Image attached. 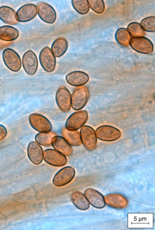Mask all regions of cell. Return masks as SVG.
Instances as JSON below:
<instances>
[{"mask_svg": "<svg viewBox=\"0 0 155 230\" xmlns=\"http://www.w3.org/2000/svg\"><path fill=\"white\" fill-rule=\"evenodd\" d=\"M71 96V107L75 110L79 111L86 105L89 97V90L87 87L83 86L76 87Z\"/></svg>", "mask_w": 155, "mask_h": 230, "instance_id": "obj_1", "label": "cell"}, {"mask_svg": "<svg viewBox=\"0 0 155 230\" xmlns=\"http://www.w3.org/2000/svg\"><path fill=\"white\" fill-rule=\"evenodd\" d=\"M88 117L87 111L79 110L71 114L67 118L65 127L70 131L77 130L86 123Z\"/></svg>", "mask_w": 155, "mask_h": 230, "instance_id": "obj_2", "label": "cell"}, {"mask_svg": "<svg viewBox=\"0 0 155 230\" xmlns=\"http://www.w3.org/2000/svg\"><path fill=\"white\" fill-rule=\"evenodd\" d=\"M2 59L6 67L11 70L16 72L21 67V61L18 53L10 48L5 49L2 53Z\"/></svg>", "mask_w": 155, "mask_h": 230, "instance_id": "obj_3", "label": "cell"}, {"mask_svg": "<svg viewBox=\"0 0 155 230\" xmlns=\"http://www.w3.org/2000/svg\"><path fill=\"white\" fill-rule=\"evenodd\" d=\"M75 173V170L73 167L70 166L64 167L55 173L52 179V183L55 186L58 187L65 185L73 180Z\"/></svg>", "mask_w": 155, "mask_h": 230, "instance_id": "obj_4", "label": "cell"}, {"mask_svg": "<svg viewBox=\"0 0 155 230\" xmlns=\"http://www.w3.org/2000/svg\"><path fill=\"white\" fill-rule=\"evenodd\" d=\"M97 138L106 142H112L119 139L121 135L120 131L112 126L104 125L98 127L95 130Z\"/></svg>", "mask_w": 155, "mask_h": 230, "instance_id": "obj_5", "label": "cell"}, {"mask_svg": "<svg viewBox=\"0 0 155 230\" xmlns=\"http://www.w3.org/2000/svg\"><path fill=\"white\" fill-rule=\"evenodd\" d=\"M80 134L81 143L86 149L92 151L96 148L97 136L95 130L92 127L83 126L81 128Z\"/></svg>", "mask_w": 155, "mask_h": 230, "instance_id": "obj_6", "label": "cell"}, {"mask_svg": "<svg viewBox=\"0 0 155 230\" xmlns=\"http://www.w3.org/2000/svg\"><path fill=\"white\" fill-rule=\"evenodd\" d=\"M56 104L62 112L67 113L71 107V96L69 90L65 87H60L57 90L55 95Z\"/></svg>", "mask_w": 155, "mask_h": 230, "instance_id": "obj_7", "label": "cell"}, {"mask_svg": "<svg viewBox=\"0 0 155 230\" xmlns=\"http://www.w3.org/2000/svg\"><path fill=\"white\" fill-rule=\"evenodd\" d=\"M129 44L136 52L142 54H151L153 52V45L148 38L144 36L131 38Z\"/></svg>", "mask_w": 155, "mask_h": 230, "instance_id": "obj_8", "label": "cell"}, {"mask_svg": "<svg viewBox=\"0 0 155 230\" xmlns=\"http://www.w3.org/2000/svg\"><path fill=\"white\" fill-rule=\"evenodd\" d=\"M29 121L32 128L39 132H47L52 129V125L49 120L42 114L37 113L31 114Z\"/></svg>", "mask_w": 155, "mask_h": 230, "instance_id": "obj_9", "label": "cell"}, {"mask_svg": "<svg viewBox=\"0 0 155 230\" xmlns=\"http://www.w3.org/2000/svg\"><path fill=\"white\" fill-rule=\"evenodd\" d=\"M39 58L41 65L45 70L48 72L54 70L56 58L49 47L46 46L43 48L39 53Z\"/></svg>", "mask_w": 155, "mask_h": 230, "instance_id": "obj_10", "label": "cell"}, {"mask_svg": "<svg viewBox=\"0 0 155 230\" xmlns=\"http://www.w3.org/2000/svg\"><path fill=\"white\" fill-rule=\"evenodd\" d=\"M43 159L47 164L56 167L64 166L67 162L65 155L51 148L46 149L43 151Z\"/></svg>", "mask_w": 155, "mask_h": 230, "instance_id": "obj_11", "label": "cell"}, {"mask_svg": "<svg viewBox=\"0 0 155 230\" xmlns=\"http://www.w3.org/2000/svg\"><path fill=\"white\" fill-rule=\"evenodd\" d=\"M37 8L38 16L42 21L49 24L55 22L56 13L51 6L46 2H40L37 4Z\"/></svg>", "mask_w": 155, "mask_h": 230, "instance_id": "obj_12", "label": "cell"}, {"mask_svg": "<svg viewBox=\"0 0 155 230\" xmlns=\"http://www.w3.org/2000/svg\"><path fill=\"white\" fill-rule=\"evenodd\" d=\"M37 14V6L33 3H27L20 7L16 13L18 22H26L33 19Z\"/></svg>", "mask_w": 155, "mask_h": 230, "instance_id": "obj_13", "label": "cell"}, {"mask_svg": "<svg viewBox=\"0 0 155 230\" xmlns=\"http://www.w3.org/2000/svg\"><path fill=\"white\" fill-rule=\"evenodd\" d=\"M23 68L29 75H34L38 69V62L37 57L31 50L26 51L23 54L22 58Z\"/></svg>", "mask_w": 155, "mask_h": 230, "instance_id": "obj_14", "label": "cell"}, {"mask_svg": "<svg viewBox=\"0 0 155 230\" xmlns=\"http://www.w3.org/2000/svg\"><path fill=\"white\" fill-rule=\"evenodd\" d=\"M84 194L89 203L93 207L102 209L105 207L106 203L104 197L97 190L88 188L84 191Z\"/></svg>", "mask_w": 155, "mask_h": 230, "instance_id": "obj_15", "label": "cell"}, {"mask_svg": "<svg viewBox=\"0 0 155 230\" xmlns=\"http://www.w3.org/2000/svg\"><path fill=\"white\" fill-rule=\"evenodd\" d=\"M67 83L71 86L78 87L84 86L89 81V77L86 72L81 71H74L65 76Z\"/></svg>", "mask_w": 155, "mask_h": 230, "instance_id": "obj_16", "label": "cell"}, {"mask_svg": "<svg viewBox=\"0 0 155 230\" xmlns=\"http://www.w3.org/2000/svg\"><path fill=\"white\" fill-rule=\"evenodd\" d=\"M27 155L30 161L36 165L40 164L43 159L42 148L39 144L35 141H31L29 144Z\"/></svg>", "mask_w": 155, "mask_h": 230, "instance_id": "obj_17", "label": "cell"}, {"mask_svg": "<svg viewBox=\"0 0 155 230\" xmlns=\"http://www.w3.org/2000/svg\"><path fill=\"white\" fill-rule=\"evenodd\" d=\"M105 203L110 207L117 209H122L127 207L128 201L123 195L119 194H111L104 197Z\"/></svg>", "mask_w": 155, "mask_h": 230, "instance_id": "obj_18", "label": "cell"}, {"mask_svg": "<svg viewBox=\"0 0 155 230\" xmlns=\"http://www.w3.org/2000/svg\"><path fill=\"white\" fill-rule=\"evenodd\" d=\"M51 145L55 150L65 156H70L72 154L71 145L63 137L58 135L53 137Z\"/></svg>", "mask_w": 155, "mask_h": 230, "instance_id": "obj_19", "label": "cell"}, {"mask_svg": "<svg viewBox=\"0 0 155 230\" xmlns=\"http://www.w3.org/2000/svg\"><path fill=\"white\" fill-rule=\"evenodd\" d=\"M16 11L13 8L6 6L0 7V19L4 23L13 25L18 23L16 19Z\"/></svg>", "mask_w": 155, "mask_h": 230, "instance_id": "obj_20", "label": "cell"}, {"mask_svg": "<svg viewBox=\"0 0 155 230\" xmlns=\"http://www.w3.org/2000/svg\"><path fill=\"white\" fill-rule=\"evenodd\" d=\"M70 198L73 205L79 210L85 211L90 207V204L86 197L80 192H73L71 194Z\"/></svg>", "mask_w": 155, "mask_h": 230, "instance_id": "obj_21", "label": "cell"}, {"mask_svg": "<svg viewBox=\"0 0 155 230\" xmlns=\"http://www.w3.org/2000/svg\"><path fill=\"white\" fill-rule=\"evenodd\" d=\"M68 47L67 40L61 37L56 38L52 43L51 50L55 57L59 58L62 56L66 52Z\"/></svg>", "mask_w": 155, "mask_h": 230, "instance_id": "obj_22", "label": "cell"}, {"mask_svg": "<svg viewBox=\"0 0 155 230\" xmlns=\"http://www.w3.org/2000/svg\"><path fill=\"white\" fill-rule=\"evenodd\" d=\"M19 33L16 28L9 25L0 27V39L6 41H11L16 39Z\"/></svg>", "mask_w": 155, "mask_h": 230, "instance_id": "obj_23", "label": "cell"}, {"mask_svg": "<svg viewBox=\"0 0 155 230\" xmlns=\"http://www.w3.org/2000/svg\"><path fill=\"white\" fill-rule=\"evenodd\" d=\"M61 133L63 137L71 146H78L81 145L80 134L78 131L69 130L65 127L62 129Z\"/></svg>", "mask_w": 155, "mask_h": 230, "instance_id": "obj_24", "label": "cell"}, {"mask_svg": "<svg viewBox=\"0 0 155 230\" xmlns=\"http://www.w3.org/2000/svg\"><path fill=\"white\" fill-rule=\"evenodd\" d=\"M115 37L116 41L119 44L122 46L126 47L129 45L131 36L127 29L122 28L116 31Z\"/></svg>", "mask_w": 155, "mask_h": 230, "instance_id": "obj_25", "label": "cell"}, {"mask_svg": "<svg viewBox=\"0 0 155 230\" xmlns=\"http://www.w3.org/2000/svg\"><path fill=\"white\" fill-rule=\"evenodd\" d=\"M55 135L56 134L52 131L39 132L36 135L35 139L36 142L40 145L49 146L51 145L52 139Z\"/></svg>", "mask_w": 155, "mask_h": 230, "instance_id": "obj_26", "label": "cell"}, {"mask_svg": "<svg viewBox=\"0 0 155 230\" xmlns=\"http://www.w3.org/2000/svg\"><path fill=\"white\" fill-rule=\"evenodd\" d=\"M71 3L74 9L80 14H86L90 10V6L87 0H72Z\"/></svg>", "mask_w": 155, "mask_h": 230, "instance_id": "obj_27", "label": "cell"}, {"mask_svg": "<svg viewBox=\"0 0 155 230\" xmlns=\"http://www.w3.org/2000/svg\"><path fill=\"white\" fill-rule=\"evenodd\" d=\"M127 30L132 37L143 36L145 32L140 24L136 22H132L129 23L127 27Z\"/></svg>", "mask_w": 155, "mask_h": 230, "instance_id": "obj_28", "label": "cell"}, {"mask_svg": "<svg viewBox=\"0 0 155 230\" xmlns=\"http://www.w3.org/2000/svg\"><path fill=\"white\" fill-rule=\"evenodd\" d=\"M140 24L144 31L148 32H155V16H151L144 18L141 21Z\"/></svg>", "mask_w": 155, "mask_h": 230, "instance_id": "obj_29", "label": "cell"}, {"mask_svg": "<svg viewBox=\"0 0 155 230\" xmlns=\"http://www.w3.org/2000/svg\"><path fill=\"white\" fill-rule=\"evenodd\" d=\"M89 6L94 12L98 14L102 13L105 9V5L103 0H88Z\"/></svg>", "mask_w": 155, "mask_h": 230, "instance_id": "obj_30", "label": "cell"}, {"mask_svg": "<svg viewBox=\"0 0 155 230\" xmlns=\"http://www.w3.org/2000/svg\"><path fill=\"white\" fill-rule=\"evenodd\" d=\"M7 134L6 128L3 125H0V141L3 140L6 137Z\"/></svg>", "mask_w": 155, "mask_h": 230, "instance_id": "obj_31", "label": "cell"}]
</instances>
